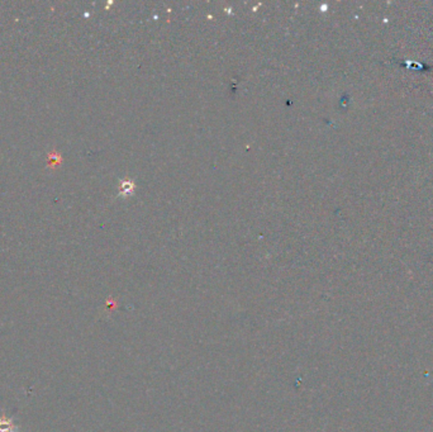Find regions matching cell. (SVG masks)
<instances>
[{"instance_id":"obj_1","label":"cell","mask_w":433,"mask_h":432,"mask_svg":"<svg viewBox=\"0 0 433 432\" xmlns=\"http://www.w3.org/2000/svg\"><path fill=\"white\" fill-rule=\"evenodd\" d=\"M0 432H17V427L6 413L0 416Z\"/></svg>"}]
</instances>
